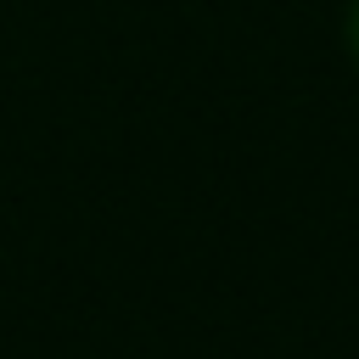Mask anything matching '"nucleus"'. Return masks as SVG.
Returning <instances> with one entry per match:
<instances>
[{
  "label": "nucleus",
  "instance_id": "1",
  "mask_svg": "<svg viewBox=\"0 0 359 359\" xmlns=\"http://www.w3.org/2000/svg\"><path fill=\"white\" fill-rule=\"evenodd\" d=\"M342 39H348V56L359 67V0H348V17H342Z\"/></svg>",
  "mask_w": 359,
  "mask_h": 359
}]
</instances>
